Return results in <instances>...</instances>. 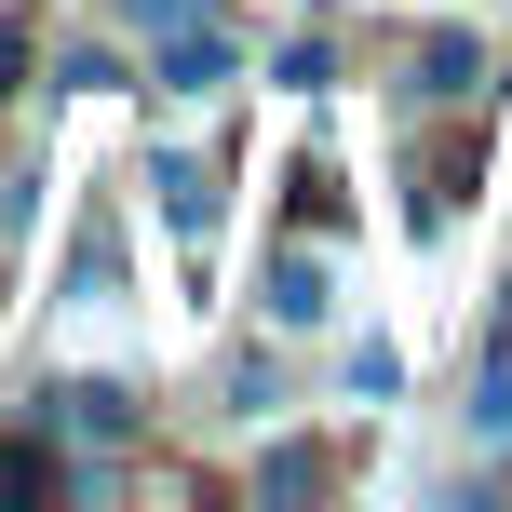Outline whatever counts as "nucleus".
<instances>
[{
  "label": "nucleus",
  "instance_id": "20e7f679",
  "mask_svg": "<svg viewBox=\"0 0 512 512\" xmlns=\"http://www.w3.org/2000/svg\"><path fill=\"white\" fill-rule=\"evenodd\" d=\"M486 432H512V351L486 364Z\"/></svg>",
  "mask_w": 512,
  "mask_h": 512
},
{
  "label": "nucleus",
  "instance_id": "7ed1b4c3",
  "mask_svg": "<svg viewBox=\"0 0 512 512\" xmlns=\"http://www.w3.org/2000/svg\"><path fill=\"white\" fill-rule=\"evenodd\" d=\"M54 486V459H27V445H0V499H41Z\"/></svg>",
  "mask_w": 512,
  "mask_h": 512
},
{
  "label": "nucleus",
  "instance_id": "39448f33",
  "mask_svg": "<svg viewBox=\"0 0 512 512\" xmlns=\"http://www.w3.org/2000/svg\"><path fill=\"white\" fill-rule=\"evenodd\" d=\"M135 27H189V0H135Z\"/></svg>",
  "mask_w": 512,
  "mask_h": 512
},
{
  "label": "nucleus",
  "instance_id": "f257e3e1",
  "mask_svg": "<svg viewBox=\"0 0 512 512\" xmlns=\"http://www.w3.org/2000/svg\"><path fill=\"white\" fill-rule=\"evenodd\" d=\"M149 189H162V216H176L189 243L216 230V176H203V162H189V149H162V162H149Z\"/></svg>",
  "mask_w": 512,
  "mask_h": 512
},
{
  "label": "nucleus",
  "instance_id": "f03ea898",
  "mask_svg": "<svg viewBox=\"0 0 512 512\" xmlns=\"http://www.w3.org/2000/svg\"><path fill=\"white\" fill-rule=\"evenodd\" d=\"M270 310H283V324H324V256H283V270H270Z\"/></svg>",
  "mask_w": 512,
  "mask_h": 512
}]
</instances>
